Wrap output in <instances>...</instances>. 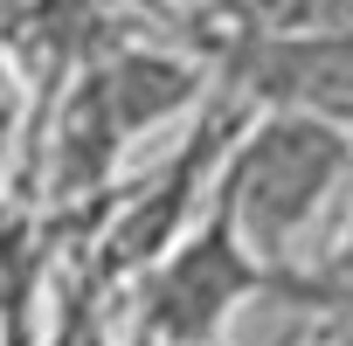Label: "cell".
I'll return each instance as SVG.
<instances>
[{
	"label": "cell",
	"instance_id": "4",
	"mask_svg": "<svg viewBox=\"0 0 353 346\" xmlns=\"http://www.w3.org/2000/svg\"><path fill=\"white\" fill-rule=\"evenodd\" d=\"M222 90L243 97L250 111H305L353 132V28L236 42L222 56Z\"/></svg>",
	"mask_w": 353,
	"mask_h": 346
},
{
	"label": "cell",
	"instance_id": "8",
	"mask_svg": "<svg viewBox=\"0 0 353 346\" xmlns=\"http://www.w3.org/2000/svg\"><path fill=\"white\" fill-rule=\"evenodd\" d=\"M21 111H28V90H21L14 63L0 56V166H8V159H14V145H21Z\"/></svg>",
	"mask_w": 353,
	"mask_h": 346
},
{
	"label": "cell",
	"instance_id": "7",
	"mask_svg": "<svg viewBox=\"0 0 353 346\" xmlns=\"http://www.w3.org/2000/svg\"><path fill=\"white\" fill-rule=\"evenodd\" d=\"M270 291H291V298H305V305H346L353 312V215L339 222V236L325 243V256H319V270L312 277H277Z\"/></svg>",
	"mask_w": 353,
	"mask_h": 346
},
{
	"label": "cell",
	"instance_id": "1",
	"mask_svg": "<svg viewBox=\"0 0 353 346\" xmlns=\"http://www.w3.org/2000/svg\"><path fill=\"white\" fill-rule=\"evenodd\" d=\"M346 166H353V132L305 111H250L243 132L229 139L215 187L236 215V236L270 270V284L291 270V250L305 243L332 187L346 181Z\"/></svg>",
	"mask_w": 353,
	"mask_h": 346
},
{
	"label": "cell",
	"instance_id": "2",
	"mask_svg": "<svg viewBox=\"0 0 353 346\" xmlns=\"http://www.w3.org/2000/svg\"><path fill=\"white\" fill-rule=\"evenodd\" d=\"M201 63L194 56H166V49H118L90 63L49 132V194L77 201L111 181V166L132 152V139L159 132L166 118H181L201 97Z\"/></svg>",
	"mask_w": 353,
	"mask_h": 346
},
{
	"label": "cell",
	"instance_id": "9",
	"mask_svg": "<svg viewBox=\"0 0 353 346\" xmlns=\"http://www.w3.org/2000/svg\"><path fill=\"white\" fill-rule=\"evenodd\" d=\"M332 346H353V318H346V325H339V332H332Z\"/></svg>",
	"mask_w": 353,
	"mask_h": 346
},
{
	"label": "cell",
	"instance_id": "5",
	"mask_svg": "<svg viewBox=\"0 0 353 346\" xmlns=\"http://www.w3.org/2000/svg\"><path fill=\"white\" fill-rule=\"evenodd\" d=\"M236 42H284L319 28H353V0H215Z\"/></svg>",
	"mask_w": 353,
	"mask_h": 346
},
{
	"label": "cell",
	"instance_id": "3",
	"mask_svg": "<svg viewBox=\"0 0 353 346\" xmlns=\"http://www.w3.org/2000/svg\"><path fill=\"white\" fill-rule=\"evenodd\" d=\"M263 291H270V270L236 236L222 187H208L201 222H188L139 270V325L152 332V346H215L222 325Z\"/></svg>",
	"mask_w": 353,
	"mask_h": 346
},
{
	"label": "cell",
	"instance_id": "6",
	"mask_svg": "<svg viewBox=\"0 0 353 346\" xmlns=\"http://www.w3.org/2000/svg\"><path fill=\"white\" fill-rule=\"evenodd\" d=\"M35 284H42V243H35V215L21 201L0 194V332H21L35 312Z\"/></svg>",
	"mask_w": 353,
	"mask_h": 346
}]
</instances>
